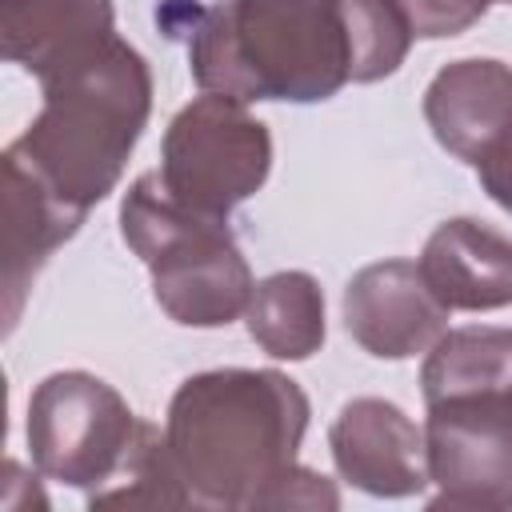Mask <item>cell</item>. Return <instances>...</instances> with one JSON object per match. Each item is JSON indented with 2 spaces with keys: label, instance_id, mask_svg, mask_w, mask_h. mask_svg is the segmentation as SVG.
I'll return each instance as SVG.
<instances>
[{
  "label": "cell",
  "instance_id": "obj_1",
  "mask_svg": "<svg viewBox=\"0 0 512 512\" xmlns=\"http://www.w3.org/2000/svg\"><path fill=\"white\" fill-rule=\"evenodd\" d=\"M304 388L276 368H212L188 376L164 420L180 480L204 508H272L300 464Z\"/></svg>",
  "mask_w": 512,
  "mask_h": 512
},
{
  "label": "cell",
  "instance_id": "obj_2",
  "mask_svg": "<svg viewBox=\"0 0 512 512\" xmlns=\"http://www.w3.org/2000/svg\"><path fill=\"white\" fill-rule=\"evenodd\" d=\"M188 68L204 92L232 100L316 104L348 84L352 44L344 0H220L184 4ZM172 32V36H176Z\"/></svg>",
  "mask_w": 512,
  "mask_h": 512
},
{
  "label": "cell",
  "instance_id": "obj_3",
  "mask_svg": "<svg viewBox=\"0 0 512 512\" xmlns=\"http://www.w3.org/2000/svg\"><path fill=\"white\" fill-rule=\"evenodd\" d=\"M44 104L4 148L40 176L68 208L100 204L124 176V164L152 112L148 60L120 36L40 80Z\"/></svg>",
  "mask_w": 512,
  "mask_h": 512
},
{
  "label": "cell",
  "instance_id": "obj_4",
  "mask_svg": "<svg viewBox=\"0 0 512 512\" xmlns=\"http://www.w3.org/2000/svg\"><path fill=\"white\" fill-rule=\"evenodd\" d=\"M120 236L152 272V296L176 324L224 328L248 312L256 280L228 220L176 200L160 172L136 176L124 192Z\"/></svg>",
  "mask_w": 512,
  "mask_h": 512
},
{
  "label": "cell",
  "instance_id": "obj_5",
  "mask_svg": "<svg viewBox=\"0 0 512 512\" xmlns=\"http://www.w3.org/2000/svg\"><path fill=\"white\" fill-rule=\"evenodd\" d=\"M272 168L268 124L244 100L204 92L184 104L160 148V176L176 200L196 212L228 220L236 204L260 192Z\"/></svg>",
  "mask_w": 512,
  "mask_h": 512
},
{
  "label": "cell",
  "instance_id": "obj_6",
  "mask_svg": "<svg viewBox=\"0 0 512 512\" xmlns=\"http://www.w3.org/2000/svg\"><path fill=\"white\" fill-rule=\"evenodd\" d=\"M140 424L108 380L68 368L44 376L28 400V452L40 476L96 492L124 468Z\"/></svg>",
  "mask_w": 512,
  "mask_h": 512
},
{
  "label": "cell",
  "instance_id": "obj_7",
  "mask_svg": "<svg viewBox=\"0 0 512 512\" xmlns=\"http://www.w3.org/2000/svg\"><path fill=\"white\" fill-rule=\"evenodd\" d=\"M428 508H512V392H468L432 400L424 416Z\"/></svg>",
  "mask_w": 512,
  "mask_h": 512
},
{
  "label": "cell",
  "instance_id": "obj_8",
  "mask_svg": "<svg viewBox=\"0 0 512 512\" xmlns=\"http://www.w3.org/2000/svg\"><path fill=\"white\" fill-rule=\"evenodd\" d=\"M344 328L376 360H408L448 332V312L428 288L420 264L380 260L360 268L344 288Z\"/></svg>",
  "mask_w": 512,
  "mask_h": 512
},
{
  "label": "cell",
  "instance_id": "obj_9",
  "mask_svg": "<svg viewBox=\"0 0 512 512\" xmlns=\"http://www.w3.org/2000/svg\"><path fill=\"white\" fill-rule=\"evenodd\" d=\"M328 448H332L336 472L368 496L400 500L432 484L424 428H416V420L392 400H380V396L348 400L328 428Z\"/></svg>",
  "mask_w": 512,
  "mask_h": 512
},
{
  "label": "cell",
  "instance_id": "obj_10",
  "mask_svg": "<svg viewBox=\"0 0 512 512\" xmlns=\"http://www.w3.org/2000/svg\"><path fill=\"white\" fill-rule=\"evenodd\" d=\"M424 120L444 152L480 168L512 144V68L504 60H452L424 88Z\"/></svg>",
  "mask_w": 512,
  "mask_h": 512
},
{
  "label": "cell",
  "instance_id": "obj_11",
  "mask_svg": "<svg viewBox=\"0 0 512 512\" xmlns=\"http://www.w3.org/2000/svg\"><path fill=\"white\" fill-rule=\"evenodd\" d=\"M416 264L452 312H496L512 304V236L484 220L452 216L436 224Z\"/></svg>",
  "mask_w": 512,
  "mask_h": 512
},
{
  "label": "cell",
  "instance_id": "obj_12",
  "mask_svg": "<svg viewBox=\"0 0 512 512\" xmlns=\"http://www.w3.org/2000/svg\"><path fill=\"white\" fill-rule=\"evenodd\" d=\"M84 212L68 208L40 176L4 152V328L12 332L28 300L32 280L48 256L72 240Z\"/></svg>",
  "mask_w": 512,
  "mask_h": 512
},
{
  "label": "cell",
  "instance_id": "obj_13",
  "mask_svg": "<svg viewBox=\"0 0 512 512\" xmlns=\"http://www.w3.org/2000/svg\"><path fill=\"white\" fill-rule=\"evenodd\" d=\"M116 36L112 0H0V52L36 80Z\"/></svg>",
  "mask_w": 512,
  "mask_h": 512
},
{
  "label": "cell",
  "instance_id": "obj_14",
  "mask_svg": "<svg viewBox=\"0 0 512 512\" xmlns=\"http://www.w3.org/2000/svg\"><path fill=\"white\" fill-rule=\"evenodd\" d=\"M248 336L276 360H308L324 344V292L308 272H272L252 288Z\"/></svg>",
  "mask_w": 512,
  "mask_h": 512
},
{
  "label": "cell",
  "instance_id": "obj_15",
  "mask_svg": "<svg viewBox=\"0 0 512 512\" xmlns=\"http://www.w3.org/2000/svg\"><path fill=\"white\" fill-rule=\"evenodd\" d=\"M424 404L468 392H512V328H448L420 368Z\"/></svg>",
  "mask_w": 512,
  "mask_h": 512
},
{
  "label": "cell",
  "instance_id": "obj_16",
  "mask_svg": "<svg viewBox=\"0 0 512 512\" xmlns=\"http://www.w3.org/2000/svg\"><path fill=\"white\" fill-rule=\"evenodd\" d=\"M88 504L92 508H188L196 500L176 472L164 432L156 424H140V436L124 468L104 488L88 492Z\"/></svg>",
  "mask_w": 512,
  "mask_h": 512
},
{
  "label": "cell",
  "instance_id": "obj_17",
  "mask_svg": "<svg viewBox=\"0 0 512 512\" xmlns=\"http://www.w3.org/2000/svg\"><path fill=\"white\" fill-rule=\"evenodd\" d=\"M344 20L352 44V84H376L392 76L416 40L396 0H344Z\"/></svg>",
  "mask_w": 512,
  "mask_h": 512
},
{
  "label": "cell",
  "instance_id": "obj_18",
  "mask_svg": "<svg viewBox=\"0 0 512 512\" xmlns=\"http://www.w3.org/2000/svg\"><path fill=\"white\" fill-rule=\"evenodd\" d=\"M396 4L408 16L416 40H448L468 32L488 12L492 0H396Z\"/></svg>",
  "mask_w": 512,
  "mask_h": 512
},
{
  "label": "cell",
  "instance_id": "obj_19",
  "mask_svg": "<svg viewBox=\"0 0 512 512\" xmlns=\"http://www.w3.org/2000/svg\"><path fill=\"white\" fill-rule=\"evenodd\" d=\"M476 176H480L484 192H488L504 212H512V144L500 148L492 160H484V164L476 168Z\"/></svg>",
  "mask_w": 512,
  "mask_h": 512
},
{
  "label": "cell",
  "instance_id": "obj_20",
  "mask_svg": "<svg viewBox=\"0 0 512 512\" xmlns=\"http://www.w3.org/2000/svg\"><path fill=\"white\" fill-rule=\"evenodd\" d=\"M492 4H512V0H492Z\"/></svg>",
  "mask_w": 512,
  "mask_h": 512
}]
</instances>
